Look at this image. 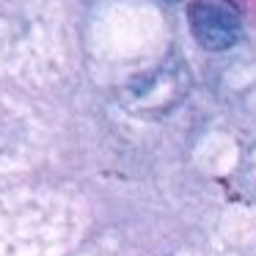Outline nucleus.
Wrapping results in <instances>:
<instances>
[{
  "label": "nucleus",
  "mask_w": 256,
  "mask_h": 256,
  "mask_svg": "<svg viewBox=\"0 0 256 256\" xmlns=\"http://www.w3.org/2000/svg\"><path fill=\"white\" fill-rule=\"evenodd\" d=\"M188 20L193 39L210 52H223L228 47H234L240 39L237 14L220 0H193Z\"/></svg>",
  "instance_id": "1"
}]
</instances>
